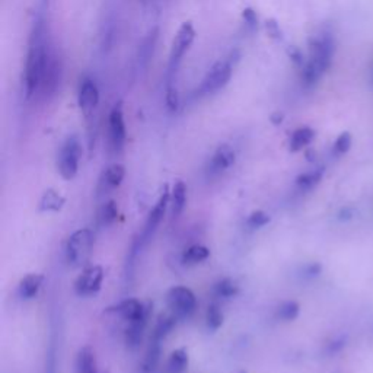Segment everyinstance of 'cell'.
Segmentation results:
<instances>
[{
  "label": "cell",
  "instance_id": "cell-34",
  "mask_svg": "<svg viewBox=\"0 0 373 373\" xmlns=\"http://www.w3.org/2000/svg\"><path fill=\"white\" fill-rule=\"evenodd\" d=\"M349 147H350V137H349V134H343L341 137H338V140L335 142V146H334L337 154L347 152V151H349Z\"/></svg>",
  "mask_w": 373,
  "mask_h": 373
},
{
  "label": "cell",
  "instance_id": "cell-25",
  "mask_svg": "<svg viewBox=\"0 0 373 373\" xmlns=\"http://www.w3.org/2000/svg\"><path fill=\"white\" fill-rule=\"evenodd\" d=\"M190 357L185 349H177L171 353L166 362V372L168 373H184L188 367Z\"/></svg>",
  "mask_w": 373,
  "mask_h": 373
},
{
  "label": "cell",
  "instance_id": "cell-22",
  "mask_svg": "<svg viewBox=\"0 0 373 373\" xmlns=\"http://www.w3.org/2000/svg\"><path fill=\"white\" fill-rule=\"evenodd\" d=\"M66 203V198L56 190L48 188L44 191L40 200L41 212H60Z\"/></svg>",
  "mask_w": 373,
  "mask_h": 373
},
{
  "label": "cell",
  "instance_id": "cell-24",
  "mask_svg": "<svg viewBox=\"0 0 373 373\" xmlns=\"http://www.w3.org/2000/svg\"><path fill=\"white\" fill-rule=\"evenodd\" d=\"M161 356H162V343L151 340L143 360V372L154 373L161 363Z\"/></svg>",
  "mask_w": 373,
  "mask_h": 373
},
{
  "label": "cell",
  "instance_id": "cell-19",
  "mask_svg": "<svg viewBox=\"0 0 373 373\" xmlns=\"http://www.w3.org/2000/svg\"><path fill=\"white\" fill-rule=\"evenodd\" d=\"M177 322H178V318L176 315H173V314L161 315L158 318V322H156V326H155L154 331H152L151 340H155V341L162 343L173 330H176Z\"/></svg>",
  "mask_w": 373,
  "mask_h": 373
},
{
  "label": "cell",
  "instance_id": "cell-27",
  "mask_svg": "<svg viewBox=\"0 0 373 373\" xmlns=\"http://www.w3.org/2000/svg\"><path fill=\"white\" fill-rule=\"evenodd\" d=\"M223 319H225V316H223L219 302L213 301L207 306V312H206V326L209 331H217L223 326Z\"/></svg>",
  "mask_w": 373,
  "mask_h": 373
},
{
  "label": "cell",
  "instance_id": "cell-5",
  "mask_svg": "<svg viewBox=\"0 0 373 373\" xmlns=\"http://www.w3.org/2000/svg\"><path fill=\"white\" fill-rule=\"evenodd\" d=\"M232 71H234V60L232 56L225 59V60H219L212 66V69L207 71L205 79L202 81L200 86L197 88V96H209L220 89L225 88L231 78H232Z\"/></svg>",
  "mask_w": 373,
  "mask_h": 373
},
{
  "label": "cell",
  "instance_id": "cell-1",
  "mask_svg": "<svg viewBox=\"0 0 373 373\" xmlns=\"http://www.w3.org/2000/svg\"><path fill=\"white\" fill-rule=\"evenodd\" d=\"M52 45L53 42L48 34L45 18L42 12H38L33 22V28L30 33L28 54H27V62H25V74H23L25 96H27L28 101H33V98L37 92Z\"/></svg>",
  "mask_w": 373,
  "mask_h": 373
},
{
  "label": "cell",
  "instance_id": "cell-2",
  "mask_svg": "<svg viewBox=\"0 0 373 373\" xmlns=\"http://www.w3.org/2000/svg\"><path fill=\"white\" fill-rule=\"evenodd\" d=\"M63 76H64L63 59L53 44L52 48H50V53L33 101L40 104L52 103L62 88Z\"/></svg>",
  "mask_w": 373,
  "mask_h": 373
},
{
  "label": "cell",
  "instance_id": "cell-21",
  "mask_svg": "<svg viewBox=\"0 0 373 373\" xmlns=\"http://www.w3.org/2000/svg\"><path fill=\"white\" fill-rule=\"evenodd\" d=\"M210 257V250L202 243H194L188 246L181 256V263L184 265H197L205 263Z\"/></svg>",
  "mask_w": 373,
  "mask_h": 373
},
{
  "label": "cell",
  "instance_id": "cell-9",
  "mask_svg": "<svg viewBox=\"0 0 373 373\" xmlns=\"http://www.w3.org/2000/svg\"><path fill=\"white\" fill-rule=\"evenodd\" d=\"M127 140L126 121L121 104H117L108 117V149L113 155H120L124 151Z\"/></svg>",
  "mask_w": 373,
  "mask_h": 373
},
{
  "label": "cell",
  "instance_id": "cell-31",
  "mask_svg": "<svg viewBox=\"0 0 373 373\" xmlns=\"http://www.w3.org/2000/svg\"><path fill=\"white\" fill-rule=\"evenodd\" d=\"M271 220L270 214L265 213L264 210H254L246 219V226L251 229H261L265 225H268Z\"/></svg>",
  "mask_w": 373,
  "mask_h": 373
},
{
  "label": "cell",
  "instance_id": "cell-38",
  "mask_svg": "<svg viewBox=\"0 0 373 373\" xmlns=\"http://www.w3.org/2000/svg\"><path fill=\"white\" fill-rule=\"evenodd\" d=\"M241 373H246V372H241Z\"/></svg>",
  "mask_w": 373,
  "mask_h": 373
},
{
  "label": "cell",
  "instance_id": "cell-28",
  "mask_svg": "<svg viewBox=\"0 0 373 373\" xmlns=\"http://www.w3.org/2000/svg\"><path fill=\"white\" fill-rule=\"evenodd\" d=\"M118 217V206L114 200L105 202L98 212V220L101 226H111Z\"/></svg>",
  "mask_w": 373,
  "mask_h": 373
},
{
  "label": "cell",
  "instance_id": "cell-37",
  "mask_svg": "<svg viewBox=\"0 0 373 373\" xmlns=\"http://www.w3.org/2000/svg\"><path fill=\"white\" fill-rule=\"evenodd\" d=\"M50 2V0H42V5H47Z\"/></svg>",
  "mask_w": 373,
  "mask_h": 373
},
{
  "label": "cell",
  "instance_id": "cell-20",
  "mask_svg": "<svg viewBox=\"0 0 373 373\" xmlns=\"http://www.w3.org/2000/svg\"><path fill=\"white\" fill-rule=\"evenodd\" d=\"M187 206V185L183 181H177L171 191V213L178 217Z\"/></svg>",
  "mask_w": 373,
  "mask_h": 373
},
{
  "label": "cell",
  "instance_id": "cell-17",
  "mask_svg": "<svg viewBox=\"0 0 373 373\" xmlns=\"http://www.w3.org/2000/svg\"><path fill=\"white\" fill-rule=\"evenodd\" d=\"M44 282L42 275H28L25 276L18 286V294L22 301H31L38 294Z\"/></svg>",
  "mask_w": 373,
  "mask_h": 373
},
{
  "label": "cell",
  "instance_id": "cell-12",
  "mask_svg": "<svg viewBox=\"0 0 373 373\" xmlns=\"http://www.w3.org/2000/svg\"><path fill=\"white\" fill-rule=\"evenodd\" d=\"M78 104L86 118H91L99 104V89L91 78H82L78 91Z\"/></svg>",
  "mask_w": 373,
  "mask_h": 373
},
{
  "label": "cell",
  "instance_id": "cell-11",
  "mask_svg": "<svg viewBox=\"0 0 373 373\" xmlns=\"http://www.w3.org/2000/svg\"><path fill=\"white\" fill-rule=\"evenodd\" d=\"M235 161H236V155L234 149L229 144H220L214 151L210 161L207 162L206 166L207 178H217L223 176L229 168L234 166Z\"/></svg>",
  "mask_w": 373,
  "mask_h": 373
},
{
  "label": "cell",
  "instance_id": "cell-8",
  "mask_svg": "<svg viewBox=\"0 0 373 373\" xmlns=\"http://www.w3.org/2000/svg\"><path fill=\"white\" fill-rule=\"evenodd\" d=\"M171 206V193L168 185L163 188V193L161 194V197L158 198L156 205L154 206V209L149 213L146 222H144V226L143 231L140 234V238L137 241L139 246H144L146 243L151 242V239L154 238L155 232L158 231V226L161 225V222L166 213V209Z\"/></svg>",
  "mask_w": 373,
  "mask_h": 373
},
{
  "label": "cell",
  "instance_id": "cell-18",
  "mask_svg": "<svg viewBox=\"0 0 373 373\" xmlns=\"http://www.w3.org/2000/svg\"><path fill=\"white\" fill-rule=\"evenodd\" d=\"M74 373H98L96 356L91 347L85 345L78 352L76 362H74Z\"/></svg>",
  "mask_w": 373,
  "mask_h": 373
},
{
  "label": "cell",
  "instance_id": "cell-10",
  "mask_svg": "<svg viewBox=\"0 0 373 373\" xmlns=\"http://www.w3.org/2000/svg\"><path fill=\"white\" fill-rule=\"evenodd\" d=\"M104 268L101 265L85 267L82 275L74 282V292L81 297H91L103 287Z\"/></svg>",
  "mask_w": 373,
  "mask_h": 373
},
{
  "label": "cell",
  "instance_id": "cell-7",
  "mask_svg": "<svg viewBox=\"0 0 373 373\" xmlns=\"http://www.w3.org/2000/svg\"><path fill=\"white\" fill-rule=\"evenodd\" d=\"M166 305L178 319H188L197 309V297L185 286H173L166 293Z\"/></svg>",
  "mask_w": 373,
  "mask_h": 373
},
{
  "label": "cell",
  "instance_id": "cell-6",
  "mask_svg": "<svg viewBox=\"0 0 373 373\" xmlns=\"http://www.w3.org/2000/svg\"><path fill=\"white\" fill-rule=\"evenodd\" d=\"M82 158V144L76 136L66 139L57 156V169L63 180L70 181L78 176L79 162Z\"/></svg>",
  "mask_w": 373,
  "mask_h": 373
},
{
  "label": "cell",
  "instance_id": "cell-4",
  "mask_svg": "<svg viewBox=\"0 0 373 373\" xmlns=\"http://www.w3.org/2000/svg\"><path fill=\"white\" fill-rule=\"evenodd\" d=\"M93 242H95L93 234L88 228L73 232L66 242V250H64L67 264L74 268L84 267L91 258Z\"/></svg>",
  "mask_w": 373,
  "mask_h": 373
},
{
  "label": "cell",
  "instance_id": "cell-29",
  "mask_svg": "<svg viewBox=\"0 0 373 373\" xmlns=\"http://www.w3.org/2000/svg\"><path fill=\"white\" fill-rule=\"evenodd\" d=\"M299 312H301L299 304L294 302V301H286L277 308L276 318L283 321V322H292L297 316H299Z\"/></svg>",
  "mask_w": 373,
  "mask_h": 373
},
{
  "label": "cell",
  "instance_id": "cell-30",
  "mask_svg": "<svg viewBox=\"0 0 373 373\" xmlns=\"http://www.w3.org/2000/svg\"><path fill=\"white\" fill-rule=\"evenodd\" d=\"M321 178H322V171L314 169V171L301 173V176L296 178V185L299 187V190L302 191H309L321 181Z\"/></svg>",
  "mask_w": 373,
  "mask_h": 373
},
{
  "label": "cell",
  "instance_id": "cell-3",
  "mask_svg": "<svg viewBox=\"0 0 373 373\" xmlns=\"http://www.w3.org/2000/svg\"><path fill=\"white\" fill-rule=\"evenodd\" d=\"M194 38H195V31L191 22H184L172 42L168 69H166V84H176L178 69L191 44L194 42Z\"/></svg>",
  "mask_w": 373,
  "mask_h": 373
},
{
  "label": "cell",
  "instance_id": "cell-15",
  "mask_svg": "<svg viewBox=\"0 0 373 373\" xmlns=\"http://www.w3.org/2000/svg\"><path fill=\"white\" fill-rule=\"evenodd\" d=\"M124 177H126V168L121 163H113L103 172L101 180H99V188H103L104 191L115 190L122 184Z\"/></svg>",
  "mask_w": 373,
  "mask_h": 373
},
{
  "label": "cell",
  "instance_id": "cell-23",
  "mask_svg": "<svg viewBox=\"0 0 373 373\" xmlns=\"http://www.w3.org/2000/svg\"><path fill=\"white\" fill-rule=\"evenodd\" d=\"M239 293V286L235 280L229 277H223L217 280L212 287V294L214 299H231Z\"/></svg>",
  "mask_w": 373,
  "mask_h": 373
},
{
  "label": "cell",
  "instance_id": "cell-32",
  "mask_svg": "<svg viewBox=\"0 0 373 373\" xmlns=\"http://www.w3.org/2000/svg\"><path fill=\"white\" fill-rule=\"evenodd\" d=\"M165 103L169 111L176 113L180 107V93L176 86V84H166V91H165Z\"/></svg>",
  "mask_w": 373,
  "mask_h": 373
},
{
  "label": "cell",
  "instance_id": "cell-16",
  "mask_svg": "<svg viewBox=\"0 0 373 373\" xmlns=\"http://www.w3.org/2000/svg\"><path fill=\"white\" fill-rule=\"evenodd\" d=\"M147 321H149V318L127 322V328H126V331H124V340H126V344H127L129 349L136 350L137 347L142 344L144 330L147 327Z\"/></svg>",
  "mask_w": 373,
  "mask_h": 373
},
{
  "label": "cell",
  "instance_id": "cell-26",
  "mask_svg": "<svg viewBox=\"0 0 373 373\" xmlns=\"http://www.w3.org/2000/svg\"><path fill=\"white\" fill-rule=\"evenodd\" d=\"M314 136H315V133L309 127H301V129L294 130L292 137H290V151L292 152L302 151L304 147H306L312 142Z\"/></svg>",
  "mask_w": 373,
  "mask_h": 373
},
{
  "label": "cell",
  "instance_id": "cell-13",
  "mask_svg": "<svg viewBox=\"0 0 373 373\" xmlns=\"http://www.w3.org/2000/svg\"><path fill=\"white\" fill-rule=\"evenodd\" d=\"M151 309L152 306L149 304L140 302L137 299H126L120 302L113 311L118 314L126 322H132V321L149 318L151 316Z\"/></svg>",
  "mask_w": 373,
  "mask_h": 373
},
{
  "label": "cell",
  "instance_id": "cell-35",
  "mask_svg": "<svg viewBox=\"0 0 373 373\" xmlns=\"http://www.w3.org/2000/svg\"><path fill=\"white\" fill-rule=\"evenodd\" d=\"M321 270H322V267L318 263H311V264L305 265L304 275H305V277H316L321 272Z\"/></svg>",
  "mask_w": 373,
  "mask_h": 373
},
{
  "label": "cell",
  "instance_id": "cell-36",
  "mask_svg": "<svg viewBox=\"0 0 373 373\" xmlns=\"http://www.w3.org/2000/svg\"><path fill=\"white\" fill-rule=\"evenodd\" d=\"M267 30H268V34L271 35V37H280V30H279V27H277V23L275 22V21H267Z\"/></svg>",
  "mask_w": 373,
  "mask_h": 373
},
{
  "label": "cell",
  "instance_id": "cell-14",
  "mask_svg": "<svg viewBox=\"0 0 373 373\" xmlns=\"http://www.w3.org/2000/svg\"><path fill=\"white\" fill-rule=\"evenodd\" d=\"M159 38V28H154L147 33V35L143 38L139 52H137V66L139 69H146L151 63L154 53H155V47Z\"/></svg>",
  "mask_w": 373,
  "mask_h": 373
},
{
  "label": "cell",
  "instance_id": "cell-33",
  "mask_svg": "<svg viewBox=\"0 0 373 373\" xmlns=\"http://www.w3.org/2000/svg\"><path fill=\"white\" fill-rule=\"evenodd\" d=\"M242 18L246 23V27L250 28L251 31H256L258 28V16H257V12L251 8H246L242 11Z\"/></svg>",
  "mask_w": 373,
  "mask_h": 373
}]
</instances>
